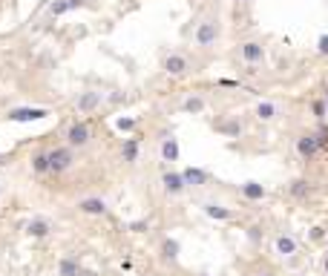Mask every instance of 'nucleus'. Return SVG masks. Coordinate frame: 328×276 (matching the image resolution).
Masks as SVG:
<instances>
[{
    "label": "nucleus",
    "instance_id": "30",
    "mask_svg": "<svg viewBox=\"0 0 328 276\" xmlns=\"http://www.w3.org/2000/svg\"><path fill=\"white\" fill-rule=\"evenodd\" d=\"M87 0H69V9H78V6H84Z\"/></svg>",
    "mask_w": 328,
    "mask_h": 276
},
{
    "label": "nucleus",
    "instance_id": "2",
    "mask_svg": "<svg viewBox=\"0 0 328 276\" xmlns=\"http://www.w3.org/2000/svg\"><path fill=\"white\" fill-rule=\"evenodd\" d=\"M75 164V153L72 147H55V150H49V173L52 175H61L66 173V170Z\"/></svg>",
    "mask_w": 328,
    "mask_h": 276
},
{
    "label": "nucleus",
    "instance_id": "22",
    "mask_svg": "<svg viewBox=\"0 0 328 276\" xmlns=\"http://www.w3.org/2000/svg\"><path fill=\"white\" fill-rule=\"evenodd\" d=\"M213 127L219 132H225V135H239L242 132V121H216Z\"/></svg>",
    "mask_w": 328,
    "mask_h": 276
},
{
    "label": "nucleus",
    "instance_id": "24",
    "mask_svg": "<svg viewBox=\"0 0 328 276\" xmlns=\"http://www.w3.org/2000/svg\"><path fill=\"white\" fill-rule=\"evenodd\" d=\"M161 253H164V259H176V256H179V242L167 239L164 245H161Z\"/></svg>",
    "mask_w": 328,
    "mask_h": 276
},
{
    "label": "nucleus",
    "instance_id": "1",
    "mask_svg": "<svg viewBox=\"0 0 328 276\" xmlns=\"http://www.w3.org/2000/svg\"><path fill=\"white\" fill-rule=\"evenodd\" d=\"M219 35H222V23H219V17H204L202 23L196 26V32H193V41H196L199 49H210V46H216Z\"/></svg>",
    "mask_w": 328,
    "mask_h": 276
},
{
    "label": "nucleus",
    "instance_id": "11",
    "mask_svg": "<svg viewBox=\"0 0 328 276\" xmlns=\"http://www.w3.org/2000/svg\"><path fill=\"white\" fill-rule=\"evenodd\" d=\"M78 210L87 213V216H104V213H107V202H104V199H81Z\"/></svg>",
    "mask_w": 328,
    "mask_h": 276
},
{
    "label": "nucleus",
    "instance_id": "32",
    "mask_svg": "<svg viewBox=\"0 0 328 276\" xmlns=\"http://www.w3.org/2000/svg\"><path fill=\"white\" fill-rule=\"evenodd\" d=\"M322 265H325V273H328V256H325V262H322Z\"/></svg>",
    "mask_w": 328,
    "mask_h": 276
},
{
    "label": "nucleus",
    "instance_id": "36",
    "mask_svg": "<svg viewBox=\"0 0 328 276\" xmlns=\"http://www.w3.org/2000/svg\"><path fill=\"white\" fill-rule=\"evenodd\" d=\"M245 3H248V0H245Z\"/></svg>",
    "mask_w": 328,
    "mask_h": 276
},
{
    "label": "nucleus",
    "instance_id": "27",
    "mask_svg": "<svg viewBox=\"0 0 328 276\" xmlns=\"http://www.w3.org/2000/svg\"><path fill=\"white\" fill-rule=\"evenodd\" d=\"M314 135H317V141H320V150H328V127H325V124H322Z\"/></svg>",
    "mask_w": 328,
    "mask_h": 276
},
{
    "label": "nucleus",
    "instance_id": "13",
    "mask_svg": "<svg viewBox=\"0 0 328 276\" xmlns=\"http://www.w3.org/2000/svg\"><path fill=\"white\" fill-rule=\"evenodd\" d=\"M161 159L164 161H179V141H176L173 135H164L161 138Z\"/></svg>",
    "mask_w": 328,
    "mask_h": 276
},
{
    "label": "nucleus",
    "instance_id": "9",
    "mask_svg": "<svg viewBox=\"0 0 328 276\" xmlns=\"http://www.w3.org/2000/svg\"><path fill=\"white\" fill-rule=\"evenodd\" d=\"M274 250H277L282 259H288V256L297 253V239H294L291 233H279L277 239H274Z\"/></svg>",
    "mask_w": 328,
    "mask_h": 276
},
{
    "label": "nucleus",
    "instance_id": "31",
    "mask_svg": "<svg viewBox=\"0 0 328 276\" xmlns=\"http://www.w3.org/2000/svg\"><path fill=\"white\" fill-rule=\"evenodd\" d=\"M322 101H325V107H328V89H325V95H322Z\"/></svg>",
    "mask_w": 328,
    "mask_h": 276
},
{
    "label": "nucleus",
    "instance_id": "20",
    "mask_svg": "<svg viewBox=\"0 0 328 276\" xmlns=\"http://www.w3.org/2000/svg\"><path fill=\"white\" fill-rule=\"evenodd\" d=\"M204 107H207V104H204L202 95H190L187 101L182 104V109H184V112H190V115H199V112H204Z\"/></svg>",
    "mask_w": 328,
    "mask_h": 276
},
{
    "label": "nucleus",
    "instance_id": "26",
    "mask_svg": "<svg viewBox=\"0 0 328 276\" xmlns=\"http://www.w3.org/2000/svg\"><path fill=\"white\" fill-rule=\"evenodd\" d=\"M314 115L320 118V121H325V115H328V107H325V101H322V98H317V101H314Z\"/></svg>",
    "mask_w": 328,
    "mask_h": 276
},
{
    "label": "nucleus",
    "instance_id": "33",
    "mask_svg": "<svg viewBox=\"0 0 328 276\" xmlns=\"http://www.w3.org/2000/svg\"><path fill=\"white\" fill-rule=\"evenodd\" d=\"M256 276H271V273H256Z\"/></svg>",
    "mask_w": 328,
    "mask_h": 276
},
{
    "label": "nucleus",
    "instance_id": "23",
    "mask_svg": "<svg viewBox=\"0 0 328 276\" xmlns=\"http://www.w3.org/2000/svg\"><path fill=\"white\" fill-rule=\"evenodd\" d=\"M58 273L61 276H81V268H78V262H75V259H61Z\"/></svg>",
    "mask_w": 328,
    "mask_h": 276
},
{
    "label": "nucleus",
    "instance_id": "14",
    "mask_svg": "<svg viewBox=\"0 0 328 276\" xmlns=\"http://www.w3.org/2000/svg\"><path fill=\"white\" fill-rule=\"evenodd\" d=\"M182 179H184V184H187V187H202V184H207V173H204V170H199V167L184 170Z\"/></svg>",
    "mask_w": 328,
    "mask_h": 276
},
{
    "label": "nucleus",
    "instance_id": "35",
    "mask_svg": "<svg viewBox=\"0 0 328 276\" xmlns=\"http://www.w3.org/2000/svg\"><path fill=\"white\" fill-rule=\"evenodd\" d=\"M81 276H89V273H81Z\"/></svg>",
    "mask_w": 328,
    "mask_h": 276
},
{
    "label": "nucleus",
    "instance_id": "10",
    "mask_svg": "<svg viewBox=\"0 0 328 276\" xmlns=\"http://www.w3.org/2000/svg\"><path fill=\"white\" fill-rule=\"evenodd\" d=\"M161 184H164V190H167L170 196H182L184 190H187V184H184L182 173H164Z\"/></svg>",
    "mask_w": 328,
    "mask_h": 276
},
{
    "label": "nucleus",
    "instance_id": "17",
    "mask_svg": "<svg viewBox=\"0 0 328 276\" xmlns=\"http://www.w3.org/2000/svg\"><path fill=\"white\" fill-rule=\"evenodd\" d=\"M32 170H35L37 175L49 173V150H41V153L32 155Z\"/></svg>",
    "mask_w": 328,
    "mask_h": 276
},
{
    "label": "nucleus",
    "instance_id": "25",
    "mask_svg": "<svg viewBox=\"0 0 328 276\" xmlns=\"http://www.w3.org/2000/svg\"><path fill=\"white\" fill-rule=\"evenodd\" d=\"M64 12H69V0H55V3L49 6V15H52V17L64 15Z\"/></svg>",
    "mask_w": 328,
    "mask_h": 276
},
{
    "label": "nucleus",
    "instance_id": "7",
    "mask_svg": "<svg viewBox=\"0 0 328 276\" xmlns=\"http://www.w3.org/2000/svg\"><path fill=\"white\" fill-rule=\"evenodd\" d=\"M46 115H49V109H41V107H17V109H12V112H9V121L26 124V121H41V118H46Z\"/></svg>",
    "mask_w": 328,
    "mask_h": 276
},
{
    "label": "nucleus",
    "instance_id": "34",
    "mask_svg": "<svg viewBox=\"0 0 328 276\" xmlns=\"http://www.w3.org/2000/svg\"><path fill=\"white\" fill-rule=\"evenodd\" d=\"M0 164H3V155H0Z\"/></svg>",
    "mask_w": 328,
    "mask_h": 276
},
{
    "label": "nucleus",
    "instance_id": "15",
    "mask_svg": "<svg viewBox=\"0 0 328 276\" xmlns=\"http://www.w3.org/2000/svg\"><path fill=\"white\" fill-rule=\"evenodd\" d=\"M239 190H242V196L248 199V202H262L265 199V187L262 184H256V182H245Z\"/></svg>",
    "mask_w": 328,
    "mask_h": 276
},
{
    "label": "nucleus",
    "instance_id": "21",
    "mask_svg": "<svg viewBox=\"0 0 328 276\" xmlns=\"http://www.w3.org/2000/svg\"><path fill=\"white\" fill-rule=\"evenodd\" d=\"M121 155H124V161H136L139 159V141L136 138H124V144H121Z\"/></svg>",
    "mask_w": 328,
    "mask_h": 276
},
{
    "label": "nucleus",
    "instance_id": "8",
    "mask_svg": "<svg viewBox=\"0 0 328 276\" xmlns=\"http://www.w3.org/2000/svg\"><path fill=\"white\" fill-rule=\"evenodd\" d=\"M75 107H78L81 115H89V112H95V109L101 107V92H95V89H87V92L78 95V101H75Z\"/></svg>",
    "mask_w": 328,
    "mask_h": 276
},
{
    "label": "nucleus",
    "instance_id": "28",
    "mask_svg": "<svg viewBox=\"0 0 328 276\" xmlns=\"http://www.w3.org/2000/svg\"><path fill=\"white\" fill-rule=\"evenodd\" d=\"M115 127H118L121 132H130V130H136V118H118Z\"/></svg>",
    "mask_w": 328,
    "mask_h": 276
},
{
    "label": "nucleus",
    "instance_id": "3",
    "mask_svg": "<svg viewBox=\"0 0 328 276\" xmlns=\"http://www.w3.org/2000/svg\"><path fill=\"white\" fill-rule=\"evenodd\" d=\"M89 138H92V130H89V124L84 121H72L69 127H66V147H72V150H78V147H87Z\"/></svg>",
    "mask_w": 328,
    "mask_h": 276
},
{
    "label": "nucleus",
    "instance_id": "16",
    "mask_svg": "<svg viewBox=\"0 0 328 276\" xmlns=\"http://www.w3.org/2000/svg\"><path fill=\"white\" fill-rule=\"evenodd\" d=\"M288 193H291L294 199H308V196L314 193V187L305 182V179H297V182L288 184Z\"/></svg>",
    "mask_w": 328,
    "mask_h": 276
},
{
    "label": "nucleus",
    "instance_id": "5",
    "mask_svg": "<svg viewBox=\"0 0 328 276\" xmlns=\"http://www.w3.org/2000/svg\"><path fill=\"white\" fill-rule=\"evenodd\" d=\"M164 72L173 75V78H184V75L190 72L187 55H182V52H170L167 58H164Z\"/></svg>",
    "mask_w": 328,
    "mask_h": 276
},
{
    "label": "nucleus",
    "instance_id": "29",
    "mask_svg": "<svg viewBox=\"0 0 328 276\" xmlns=\"http://www.w3.org/2000/svg\"><path fill=\"white\" fill-rule=\"evenodd\" d=\"M317 52H320V55H328V35H320V41H317Z\"/></svg>",
    "mask_w": 328,
    "mask_h": 276
},
{
    "label": "nucleus",
    "instance_id": "6",
    "mask_svg": "<svg viewBox=\"0 0 328 276\" xmlns=\"http://www.w3.org/2000/svg\"><path fill=\"white\" fill-rule=\"evenodd\" d=\"M239 55L248 66H256L265 61V46L259 44V41H245V44L239 46Z\"/></svg>",
    "mask_w": 328,
    "mask_h": 276
},
{
    "label": "nucleus",
    "instance_id": "4",
    "mask_svg": "<svg viewBox=\"0 0 328 276\" xmlns=\"http://www.w3.org/2000/svg\"><path fill=\"white\" fill-rule=\"evenodd\" d=\"M294 150H297V155L302 161H314L317 155L322 153V150H320V141H317V135H314V132H302V135L297 138Z\"/></svg>",
    "mask_w": 328,
    "mask_h": 276
},
{
    "label": "nucleus",
    "instance_id": "12",
    "mask_svg": "<svg viewBox=\"0 0 328 276\" xmlns=\"http://www.w3.org/2000/svg\"><path fill=\"white\" fill-rule=\"evenodd\" d=\"M254 115L259 118V121H274V118L279 115V107L274 101H259L254 107Z\"/></svg>",
    "mask_w": 328,
    "mask_h": 276
},
{
    "label": "nucleus",
    "instance_id": "18",
    "mask_svg": "<svg viewBox=\"0 0 328 276\" xmlns=\"http://www.w3.org/2000/svg\"><path fill=\"white\" fill-rule=\"evenodd\" d=\"M204 213H207V216H213V219H219V222L234 219V213L227 210V207H222V204H216V202H207V204H204Z\"/></svg>",
    "mask_w": 328,
    "mask_h": 276
},
{
    "label": "nucleus",
    "instance_id": "19",
    "mask_svg": "<svg viewBox=\"0 0 328 276\" xmlns=\"http://www.w3.org/2000/svg\"><path fill=\"white\" fill-rule=\"evenodd\" d=\"M49 222L46 219H35V222H29V227H26V233L29 236H35V239H44V236H49Z\"/></svg>",
    "mask_w": 328,
    "mask_h": 276
}]
</instances>
